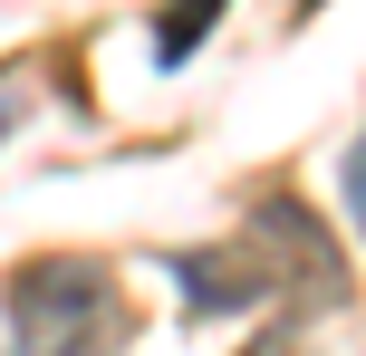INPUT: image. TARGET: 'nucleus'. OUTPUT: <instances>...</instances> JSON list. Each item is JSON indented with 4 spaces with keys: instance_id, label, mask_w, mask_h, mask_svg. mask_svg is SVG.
Masks as SVG:
<instances>
[{
    "instance_id": "obj_1",
    "label": "nucleus",
    "mask_w": 366,
    "mask_h": 356,
    "mask_svg": "<svg viewBox=\"0 0 366 356\" xmlns=\"http://www.w3.org/2000/svg\"><path fill=\"white\" fill-rule=\"evenodd\" d=\"M10 327H19V356H116V280L97 260H29L10 280Z\"/></svg>"
},
{
    "instance_id": "obj_2",
    "label": "nucleus",
    "mask_w": 366,
    "mask_h": 356,
    "mask_svg": "<svg viewBox=\"0 0 366 356\" xmlns=\"http://www.w3.org/2000/svg\"><path fill=\"white\" fill-rule=\"evenodd\" d=\"M251 241H280V260H270V280H299V289H318V299H347V270H337V250H328V231H318L309 212L290 203V193H270V203L251 212Z\"/></svg>"
},
{
    "instance_id": "obj_3",
    "label": "nucleus",
    "mask_w": 366,
    "mask_h": 356,
    "mask_svg": "<svg viewBox=\"0 0 366 356\" xmlns=\"http://www.w3.org/2000/svg\"><path fill=\"white\" fill-rule=\"evenodd\" d=\"M174 289H183V308L193 318H232V308H260L270 299V270L251 260V250H174Z\"/></svg>"
},
{
    "instance_id": "obj_4",
    "label": "nucleus",
    "mask_w": 366,
    "mask_h": 356,
    "mask_svg": "<svg viewBox=\"0 0 366 356\" xmlns=\"http://www.w3.org/2000/svg\"><path fill=\"white\" fill-rule=\"evenodd\" d=\"M222 10H232V0H183V10L164 19V39H154V58H164V68H183V58L202 49V29H212Z\"/></svg>"
},
{
    "instance_id": "obj_5",
    "label": "nucleus",
    "mask_w": 366,
    "mask_h": 356,
    "mask_svg": "<svg viewBox=\"0 0 366 356\" xmlns=\"http://www.w3.org/2000/svg\"><path fill=\"white\" fill-rule=\"evenodd\" d=\"M337 183H347V222L366 231V135H357V145H347V173H337Z\"/></svg>"
},
{
    "instance_id": "obj_6",
    "label": "nucleus",
    "mask_w": 366,
    "mask_h": 356,
    "mask_svg": "<svg viewBox=\"0 0 366 356\" xmlns=\"http://www.w3.org/2000/svg\"><path fill=\"white\" fill-rule=\"evenodd\" d=\"M241 356H309V347H299V327H260V337L241 347Z\"/></svg>"
},
{
    "instance_id": "obj_7",
    "label": "nucleus",
    "mask_w": 366,
    "mask_h": 356,
    "mask_svg": "<svg viewBox=\"0 0 366 356\" xmlns=\"http://www.w3.org/2000/svg\"><path fill=\"white\" fill-rule=\"evenodd\" d=\"M10 356H19V347H10Z\"/></svg>"
}]
</instances>
